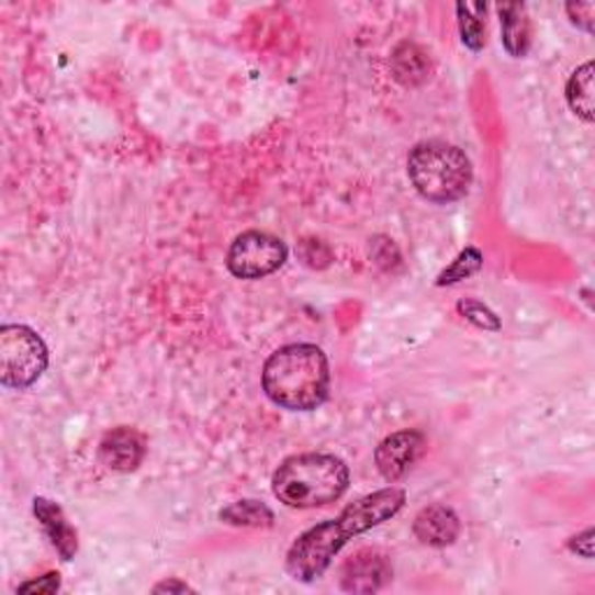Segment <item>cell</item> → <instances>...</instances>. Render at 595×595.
<instances>
[{
    "label": "cell",
    "mask_w": 595,
    "mask_h": 595,
    "mask_svg": "<svg viewBox=\"0 0 595 595\" xmlns=\"http://www.w3.org/2000/svg\"><path fill=\"white\" fill-rule=\"evenodd\" d=\"M49 351L29 326L8 324L0 328V384L5 389H29L45 374Z\"/></svg>",
    "instance_id": "5b68a950"
},
{
    "label": "cell",
    "mask_w": 595,
    "mask_h": 595,
    "mask_svg": "<svg viewBox=\"0 0 595 595\" xmlns=\"http://www.w3.org/2000/svg\"><path fill=\"white\" fill-rule=\"evenodd\" d=\"M33 514H35V519L40 521V526H43L54 549L58 551V557H61L64 561H72L77 549H79V542H77V530L66 519L64 509L58 507L54 501L43 498V495H40V498L33 501Z\"/></svg>",
    "instance_id": "8fae6325"
},
{
    "label": "cell",
    "mask_w": 595,
    "mask_h": 595,
    "mask_svg": "<svg viewBox=\"0 0 595 595\" xmlns=\"http://www.w3.org/2000/svg\"><path fill=\"white\" fill-rule=\"evenodd\" d=\"M428 75V58L426 54L409 43L401 45L393 52V77L405 87H414L424 82Z\"/></svg>",
    "instance_id": "5bb4252c"
},
{
    "label": "cell",
    "mask_w": 595,
    "mask_h": 595,
    "mask_svg": "<svg viewBox=\"0 0 595 595\" xmlns=\"http://www.w3.org/2000/svg\"><path fill=\"white\" fill-rule=\"evenodd\" d=\"M220 519L228 526L270 528L274 524V514L268 505L259 501H237L220 512Z\"/></svg>",
    "instance_id": "2e32d148"
},
{
    "label": "cell",
    "mask_w": 595,
    "mask_h": 595,
    "mask_svg": "<svg viewBox=\"0 0 595 595\" xmlns=\"http://www.w3.org/2000/svg\"><path fill=\"white\" fill-rule=\"evenodd\" d=\"M412 530L416 540L428 547H449L461 535V521L456 512L447 505H428L414 517Z\"/></svg>",
    "instance_id": "30bf717a"
},
{
    "label": "cell",
    "mask_w": 595,
    "mask_h": 595,
    "mask_svg": "<svg viewBox=\"0 0 595 595\" xmlns=\"http://www.w3.org/2000/svg\"><path fill=\"white\" fill-rule=\"evenodd\" d=\"M484 266V254L478 247H465L456 259L438 274V287H451L463 280H470L472 274H478Z\"/></svg>",
    "instance_id": "e0dca14e"
},
{
    "label": "cell",
    "mask_w": 595,
    "mask_h": 595,
    "mask_svg": "<svg viewBox=\"0 0 595 595\" xmlns=\"http://www.w3.org/2000/svg\"><path fill=\"white\" fill-rule=\"evenodd\" d=\"M570 549L577 551L584 559H593V528H586L577 538H572Z\"/></svg>",
    "instance_id": "44dd1931"
},
{
    "label": "cell",
    "mask_w": 595,
    "mask_h": 595,
    "mask_svg": "<svg viewBox=\"0 0 595 595\" xmlns=\"http://www.w3.org/2000/svg\"><path fill=\"white\" fill-rule=\"evenodd\" d=\"M407 495L403 489H380L347 505L337 519L316 524L298 538L287 553V572L295 582H316L324 577L340 549L377 526H382L405 507Z\"/></svg>",
    "instance_id": "6da1fadb"
},
{
    "label": "cell",
    "mask_w": 595,
    "mask_h": 595,
    "mask_svg": "<svg viewBox=\"0 0 595 595\" xmlns=\"http://www.w3.org/2000/svg\"><path fill=\"white\" fill-rule=\"evenodd\" d=\"M287 259L289 249L280 237L266 231H247L233 240L226 266L237 280H263L280 270Z\"/></svg>",
    "instance_id": "8992f818"
},
{
    "label": "cell",
    "mask_w": 595,
    "mask_h": 595,
    "mask_svg": "<svg viewBox=\"0 0 595 595\" xmlns=\"http://www.w3.org/2000/svg\"><path fill=\"white\" fill-rule=\"evenodd\" d=\"M58 586H61V577H58V572H49L45 577H40L35 582H26L19 586V593H56Z\"/></svg>",
    "instance_id": "ffe728a7"
},
{
    "label": "cell",
    "mask_w": 595,
    "mask_h": 595,
    "mask_svg": "<svg viewBox=\"0 0 595 595\" xmlns=\"http://www.w3.org/2000/svg\"><path fill=\"white\" fill-rule=\"evenodd\" d=\"M349 489V468L333 453H295L272 474L274 498L293 509L326 507Z\"/></svg>",
    "instance_id": "3957f363"
},
{
    "label": "cell",
    "mask_w": 595,
    "mask_h": 595,
    "mask_svg": "<svg viewBox=\"0 0 595 595\" xmlns=\"http://www.w3.org/2000/svg\"><path fill=\"white\" fill-rule=\"evenodd\" d=\"M409 182L422 198L435 205L461 201L472 184V164L468 154L442 141L414 145L407 156Z\"/></svg>",
    "instance_id": "277c9868"
},
{
    "label": "cell",
    "mask_w": 595,
    "mask_h": 595,
    "mask_svg": "<svg viewBox=\"0 0 595 595\" xmlns=\"http://www.w3.org/2000/svg\"><path fill=\"white\" fill-rule=\"evenodd\" d=\"M565 98L570 110L577 114L584 122H593V61H586L584 66H580L574 70L568 79L565 87Z\"/></svg>",
    "instance_id": "4fadbf2b"
},
{
    "label": "cell",
    "mask_w": 595,
    "mask_h": 595,
    "mask_svg": "<svg viewBox=\"0 0 595 595\" xmlns=\"http://www.w3.org/2000/svg\"><path fill=\"white\" fill-rule=\"evenodd\" d=\"M498 14H501L505 49L514 58L526 56L530 47V19H528L526 8L519 3H505V5H498Z\"/></svg>",
    "instance_id": "7c38bea8"
},
{
    "label": "cell",
    "mask_w": 595,
    "mask_h": 595,
    "mask_svg": "<svg viewBox=\"0 0 595 595\" xmlns=\"http://www.w3.org/2000/svg\"><path fill=\"white\" fill-rule=\"evenodd\" d=\"M330 368L316 345H287L270 353L263 366V391L289 412H312L328 398Z\"/></svg>",
    "instance_id": "7a4b0ae2"
},
{
    "label": "cell",
    "mask_w": 595,
    "mask_h": 595,
    "mask_svg": "<svg viewBox=\"0 0 595 595\" xmlns=\"http://www.w3.org/2000/svg\"><path fill=\"white\" fill-rule=\"evenodd\" d=\"M187 591H193V588L184 582H177V580H168V582H161V584L154 586V593H187Z\"/></svg>",
    "instance_id": "7402d4cb"
},
{
    "label": "cell",
    "mask_w": 595,
    "mask_h": 595,
    "mask_svg": "<svg viewBox=\"0 0 595 595\" xmlns=\"http://www.w3.org/2000/svg\"><path fill=\"white\" fill-rule=\"evenodd\" d=\"M456 310H459V314L463 316L465 322H470L472 326H478L482 330H491V333H498L503 328L498 314H495L491 307H486L484 303L480 301H472V298H465V301H459V305H456Z\"/></svg>",
    "instance_id": "ac0fdd59"
},
{
    "label": "cell",
    "mask_w": 595,
    "mask_h": 595,
    "mask_svg": "<svg viewBox=\"0 0 595 595\" xmlns=\"http://www.w3.org/2000/svg\"><path fill=\"white\" fill-rule=\"evenodd\" d=\"M459 29L463 45L472 52H480L486 45V5L484 3H459Z\"/></svg>",
    "instance_id": "9a60e30c"
},
{
    "label": "cell",
    "mask_w": 595,
    "mask_h": 595,
    "mask_svg": "<svg viewBox=\"0 0 595 595\" xmlns=\"http://www.w3.org/2000/svg\"><path fill=\"white\" fill-rule=\"evenodd\" d=\"M393 577L386 553L380 549H361L343 565L340 586L349 593H374Z\"/></svg>",
    "instance_id": "ba28073f"
},
{
    "label": "cell",
    "mask_w": 595,
    "mask_h": 595,
    "mask_svg": "<svg viewBox=\"0 0 595 595\" xmlns=\"http://www.w3.org/2000/svg\"><path fill=\"white\" fill-rule=\"evenodd\" d=\"M145 438L135 428L119 426L103 435L101 447H98V456L101 461L116 472H133L141 468L145 461Z\"/></svg>",
    "instance_id": "9c48e42d"
},
{
    "label": "cell",
    "mask_w": 595,
    "mask_h": 595,
    "mask_svg": "<svg viewBox=\"0 0 595 595\" xmlns=\"http://www.w3.org/2000/svg\"><path fill=\"white\" fill-rule=\"evenodd\" d=\"M568 14H570V22L586 31V33H593V14H595V3H568L565 5Z\"/></svg>",
    "instance_id": "d6986e66"
},
{
    "label": "cell",
    "mask_w": 595,
    "mask_h": 595,
    "mask_svg": "<svg viewBox=\"0 0 595 595\" xmlns=\"http://www.w3.org/2000/svg\"><path fill=\"white\" fill-rule=\"evenodd\" d=\"M426 438L419 430H398L374 449V465L386 482H398L422 459Z\"/></svg>",
    "instance_id": "52a82bcc"
}]
</instances>
